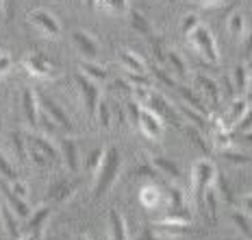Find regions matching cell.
Returning a JSON list of instances; mask_svg holds the SVG:
<instances>
[{"instance_id":"4","label":"cell","mask_w":252,"mask_h":240,"mask_svg":"<svg viewBox=\"0 0 252 240\" xmlns=\"http://www.w3.org/2000/svg\"><path fill=\"white\" fill-rule=\"evenodd\" d=\"M74 83H76L78 92H81L83 101H85L87 116L94 118V116H96L98 103H100V87H98V83H94L92 79H87L83 72H76V75H74Z\"/></svg>"},{"instance_id":"22","label":"cell","mask_w":252,"mask_h":240,"mask_svg":"<svg viewBox=\"0 0 252 240\" xmlns=\"http://www.w3.org/2000/svg\"><path fill=\"white\" fill-rule=\"evenodd\" d=\"M63 161L70 168V173H78V166L81 164H78V149H76L74 138H67L63 142Z\"/></svg>"},{"instance_id":"28","label":"cell","mask_w":252,"mask_h":240,"mask_svg":"<svg viewBox=\"0 0 252 240\" xmlns=\"http://www.w3.org/2000/svg\"><path fill=\"white\" fill-rule=\"evenodd\" d=\"M130 27L137 31V33L146 35V38H152V24L141 11H130Z\"/></svg>"},{"instance_id":"41","label":"cell","mask_w":252,"mask_h":240,"mask_svg":"<svg viewBox=\"0 0 252 240\" xmlns=\"http://www.w3.org/2000/svg\"><path fill=\"white\" fill-rule=\"evenodd\" d=\"M222 158H224V160H228V161H233V164H248V161H250L248 155H244V153H235L233 149H230V151H224Z\"/></svg>"},{"instance_id":"15","label":"cell","mask_w":252,"mask_h":240,"mask_svg":"<svg viewBox=\"0 0 252 240\" xmlns=\"http://www.w3.org/2000/svg\"><path fill=\"white\" fill-rule=\"evenodd\" d=\"M0 227H2L4 236H7L9 240H20V227H18V223H15L13 212L7 203L0 207Z\"/></svg>"},{"instance_id":"40","label":"cell","mask_w":252,"mask_h":240,"mask_svg":"<svg viewBox=\"0 0 252 240\" xmlns=\"http://www.w3.org/2000/svg\"><path fill=\"white\" fill-rule=\"evenodd\" d=\"M11 68H13L11 55L4 53V50H0V79H2V77H7L9 72H11Z\"/></svg>"},{"instance_id":"5","label":"cell","mask_w":252,"mask_h":240,"mask_svg":"<svg viewBox=\"0 0 252 240\" xmlns=\"http://www.w3.org/2000/svg\"><path fill=\"white\" fill-rule=\"evenodd\" d=\"M29 20H31V24H33V27L37 29L41 35H44V38H48V40H57V38H59L61 24H59V20H57L50 11H46V9H35V11L29 13Z\"/></svg>"},{"instance_id":"45","label":"cell","mask_w":252,"mask_h":240,"mask_svg":"<svg viewBox=\"0 0 252 240\" xmlns=\"http://www.w3.org/2000/svg\"><path fill=\"white\" fill-rule=\"evenodd\" d=\"M220 190H222L224 192V199H226V201H233V195H230V188H228V184H226V181H220Z\"/></svg>"},{"instance_id":"21","label":"cell","mask_w":252,"mask_h":240,"mask_svg":"<svg viewBox=\"0 0 252 240\" xmlns=\"http://www.w3.org/2000/svg\"><path fill=\"white\" fill-rule=\"evenodd\" d=\"M230 85H233V92L235 94H244L248 90V83H250V75H248V68L244 64H237L233 68V75H230Z\"/></svg>"},{"instance_id":"6","label":"cell","mask_w":252,"mask_h":240,"mask_svg":"<svg viewBox=\"0 0 252 240\" xmlns=\"http://www.w3.org/2000/svg\"><path fill=\"white\" fill-rule=\"evenodd\" d=\"M22 68L29 72L31 77H35V79H55L57 77L55 66H52L46 57H41L37 53L26 55L22 59Z\"/></svg>"},{"instance_id":"18","label":"cell","mask_w":252,"mask_h":240,"mask_svg":"<svg viewBox=\"0 0 252 240\" xmlns=\"http://www.w3.org/2000/svg\"><path fill=\"white\" fill-rule=\"evenodd\" d=\"M196 83H198V87L202 90L204 98H207V101L211 103L213 107H218V105H220V98H222L218 83H215L213 79H209V77H202V75H198V77H196Z\"/></svg>"},{"instance_id":"16","label":"cell","mask_w":252,"mask_h":240,"mask_svg":"<svg viewBox=\"0 0 252 240\" xmlns=\"http://www.w3.org/2000/svg\"><path fill=\"white\" fill-rule=\"evenodd\" d=\"M2 195H4V199H7V205L11 207L20 218H29L31 216V207H29V203H26V199H22V197H18L15 192H11V188L9 186H2Z\"/></svg>"},{"instance_id":"34","label":"cell","mask_w":252,"mask_h":240,"mask_svg":"<svg viewBox=\"0 0 252 240\" xmlns=\"http://www.w3.org/2000/svg\"><path fill=\"white\" fill-rule=\"evenodd\" d=\"M96 118L100 120V124H102L104 129H111V107H109L104 101L98 103V107H96Z\"/></svg>"},{"instance_id":"48","label":"cell","mask_w":252,"mask_h":240,"mask_svg":"<svg viewBox=\"0 0 252 240\" xmlns=\"http://www.w3.org/2000/svg\"><path fill=\"white\" fill-rule=\"evenodd\" d=\"M244 140H246V142H252V127L244 131Z\"/></svg>"},{"instance_id":"14","label":"cell","mask_w":252,"mask_h":240,"mask_svg":"<svg viewBox=\"0 0 252 240\" xmlns=\"http://www.w3.org/2000/svg\"><path fill=\"white\" fill-rule=\"evenodd\" d=\"M155 234H161V236H167V238H178L183 234H187L189 229V223H183V221H170V218H163V221L155 223L150 227Z\"/></svg>"},{"instance_id":"46","label":"cell","mask_w":252,"mask_h":240,"mask_svg":"<svg viewBox=\"0 0 252 240\" xmlns=\"http://www.w3.org/2000/svg\"><path fill=\"white\" fill-rule=\"evenodd\" d=\"M193 2L202 4V7H215V4H222L224 0H193Z\"/></svg>"},{"instance_id":"33","label":"cell","mask_w":252,"mask_h":240,"mask_svg":"<svg viewBox=\"0 0 252 240\" xmlns=\"http://www.w3.org/2000/svg\"><path fill=\"white\" fill-rule=\"evenodd\" d=\"M176 87H178V92H181V96L187 101V105H189V107L196 109V112H198V114H202V116H207V107L202 105V101L196 96V94H193L191 90H187V87H181V85H176Z\"/></svg>"},{"instance_id":"37","label":"cell","mask_w":252,"mask_h":240,"mask_svg":"<svg viewBox=\"0 0 252 240\" xmlns=\"http://www.w3.org/2000/svg\"><path fill=\"white\" fill-rule=\"evenodd\" d=\"M200 24V20H198V15L196 13H187L185 18H183V22H181V33L185 35V38H189V33H191L193 29Z\"/></svg>"},{"instance_id":"24","label":"cell","mask_w":252,"mask_h":240,"mask_svg":"<svg viewBox=\"0 0 252 240\" xmlns=\"http://www.w3.org/2000/svg\"><path fill=\"white\" fill-rule=\"evenodd\" d=\"M48 218H50V207L44 205V207H39V210H35L29 216V229H31V234H41V229L46 227Z\"/></svg>"},{"instance_id":"2","label":"cell","mask_w":252,"mask_h":240,"mask_svg":"<svg viewBox=\"0 0 252 240\" xmlns=\"http://www.w3.org/2000/svg\"><path fill=\"white\" fill-rule=\"evenodd\" d=\"M215 164L211 160H198L191 170V199L196 207H204V197L213 188L215 181Z\"/></svg>"},{"instance_id":"10","label":"cell","mask_w":252,"mask_h":240,"mask_svg":"<svg viewBox=\"0 0 252 240\" xmlns=\"http://www.w3.org/2000/svg\"><path fill=\"white\" fill-rule=\"evenodd\" d=\"M26 144L29 147H33L37 153H41L46 160H48V164H59L61 158H59V149L55 147V144L50 142L48 138H44V135H29V140H26Z\"/></svg>"},{"instance_id":"29","label":"cell","mask_w":252,"mask_h":240,"mask_svg":"<svg viewBox=\"0 0 252 240\" xmlns=\"http://www.w3.org/2000/svg\"><path fill=\"white\" fill-rule=\"evenodd\" d=\"M167 66H170V70H174L176 77H187V64L183 61V57L176 53V50H167V57H165Z\"/></svg>"},{"instance_id":"51","label":"cell","mask_w":252,"mask_h":240,"mask_svg":"<svg viewBox=\"0 0 252 240\" xmlns=\"http://www.w3.org/2000/svg\"><path fill=\"white\" fill-rule=\"evenodd\" d=\"M2 4H4V0H0V11H2Z\"/></svg>"},{"instance_id":"3","label":"cell","mask_w":252,"mask_h":240,"mask_svg":"<svg viewBox=\"0 0 252 240\" xmlns=\"http://www.w3.org/2000/svg\"><path fill=\"white\" fill-rule=\"evenodd\" d=\"M187 40H189V44H191V48L196 50L200 57H204L209 64H218V61H220L218 44H215V38H213L211 31H209V27L198 24V27L189 33Z\"/></svg>"},{"instance_id":"17","label":"cell","mask_w":252,"mask_h":240,"mask_svg":"<svg viewBox=\"0 0 252 240\" xmlns=\"http://www.w3.org/2000/svg\"><path fill=\"white\" fill-rule=\"evenodd\" d=\"M76 188H78L76 181L61 179V181H57V184L50 188V197H52V199H55L57 203H65V201H70L72 197H74Z\"/></svg>"},{"instance_id":"42","label":"cell","mask_w":252,"mask_h":240,"mask_svg":"<svg viewBox=\"0 0 252 240\" xmlns=\"http://www.w3.org/2000/svg\"><path fill=\"white\" fill-rule=\"evenodd\" d=\"M239 207H241V214H244V216L252 218V192H246V195H241Z\"/></svg>"},{"instance_id":"13","label":"cell","mask_w":252,"mask_h":240,"mask_svg":"<svg viewBox=\"0 0 252 240\" xmlns=\"http://www.w3.org/2000/svg\"><path fill=\"white\" fill-rule=\"evenodd\" d=\"M118 59H120V66L124 68L126 72H133V75H146V61L141 59V57L137 53H133V50L128 48H120L118 50Z\"/></svg>"},{"instance_id":"30","label":"cell","mask_w":252,"mask_h":240,"mask_svg":"<svg viewBox=\"0 0 252 240\" xmlns=\"http://www.w3.org/2000/svg\"><path fill=\"white\" fill-rule=\"evenodd\" d=\"M102 158H104V149H94L92 153L87 155V160H85V170L89 173V177H96L98 168H100V164H102Z\"/></svg>"},{"instance_id":"47","label":"cell","mask_w":252,"mask_h":240,"mask_svg":"<svg viewBox=\"0 0 252 240\" xmlns=\"http://www.w3.org/2000/svg\"><path fill=\"white\" fill-rule=\"evenodd\" d=\"M246 50H248V53H252V33L250 35H246Z\"/></svg>"},{"instance_id":"52","label":"cell","mask_w":252,"mask_h":240,"mask_svg":"<svg viewBox=\"0 0 252 240\" xmlns=\"http://www.w3.org/2000/svg\"><path fill=\"white\" fill-rule=\"evenodd\" d=\"M172 2H174V0H172Z\"/></svg>"},{"instance_id":"50","label":"cell","mask_w":252,"mask_h":240,"mask_svg":"<svg viewBox=\"0 0 252 240\" xmlns=\"http://www.w3.org/2000/svg\"><path fill=\"white\" fill-rule=\"evenodd\" d=\"M76 240H89V238H87V236H83V234H81V236H78Z\"/></svg>"},{"instance_id":"31","label":"cell","mask_w":252,"mask_h":240,"mask_svg":"<svg viewBox=\"0 0 252 240\" xmlns=\"http://www.w3.org/2000/svg\"><path fill=\"white\" fill-rule=\"evenodd\" d=\"M213 147L218 151H230L233 149V135H230V131H224V129H215L213 133Z\"/></svg>"},{"instance_id":"49","label":"cell","mask_w":252,"mask_h":240,"mask_svg":"<svg viewBox=\"0 0 252 240\" xmlns=\"http://www.w3.org/2000/svg\"><path fill=\"white\" fill-rule=\"evenodd\" d=\"M22 240H39V234H29V236L22 238Z\"/></svg>"},{"instance_id":"26","label":"cell","mask_w":252,"mask_h":240,"mask_svg":"<svg viewBox=\"0 0 252 240\" xmlns=\"http://www.w3.org/2000/svg\"><path fill=\"white\" fill-rule=\"evenodd\" d=\"M152 166L159 170V175H165V177H172V179H181V170L178 166L174 164L172 160H165V158H155L152 160Z\"/></svg>"},{"instance_id":"7","label":"cell","mask_w":252,"mask_h":240,"mask_svg":"<svg viewBox=\"0 0 252 240\" xmlns=\"http://www.w3.org/2000/svg\"><path fill=\"white\" fill-rule=\"evenodd\" d=\"M137 127H139V131L144 133L148 140H161V138H163V131H165L163 120H161V118L157 116L152 109H148V107H141Z\"/></svg>"},{"instance_id":"38","label":"cell","mask_w":252,"mask_h":240,"mask_svg":"<svg viewBox=\"0 0 252 240\" xmlns=\"http://www.w3.org/2000/svg\"><path fill=\"white\" fill-rule=\"evenodd\" d=\"M233 221H235V225L241 229V234H244L246 238L252 240V227H250V223H248V216H244V214H237V212H235V214H233Z\"/></svg>"},{"instance_id":"12","label":"cell","mask_w":252,"mask_h":240,"mask_svg":"<svg viewBox=\"0 0 252 240\" xmlns=\"http://www.w3.org/2000/svg\"><path fill=\"white\" fill-rule=\"evenodd\" d=\"M22 112H24V118L26 122H31L35 127V124L39 122V98L37 94H35L33 87H22Z\"/></svg>"},{"instance_id":"11","label":"cell","mask_w":252,"mask_h":240,"mask_svg":"<svg viewBox=\"0 0 252 240\" xmlns=\"http://www.w3.org/2000/svg\"><path fill=\"white\" fill-rule=\"evenodd\" d=\"M248 101L246 98H235L233 103L228 105V109H226V114L222 116V120H224V127L228 129H235V127H239L241 124V120L246 118V114H248Z\"/></svg>"},{"instance_id":"8","label":"cell","mask_w":252,"mask_h":240,"mask_svg":"<svg viewBox=\"0 0 252 240\" xmlns=\"http://www.w3.org/2000/svg\"><path fill=\"white\" fill-rule=\"evenodd\" d=\"M39 107L44 109V114L48 116L55 124H59V127L67 129V131H72V122H70V116L65 114V109H63L59 103L55 101V98H50L48 94H44V96L39 98Z\"/></svg>"},{"instance_id":"20","label":"cell","mask_w":252,"mask_h":240,"mask_svg":"<svg viewBox=\"0 0 252 240\" xmlns=\"http://www.w3.org/2000/svg\"><path fill=\"white\" fill-rule=\"evenodd\" d=\"M109 232H111V240H128V232H126V221L118 210L109 212Z\"/></svg>"},{"instance_id":"32","label":"cell","mask_w":252,"mask_h":240,"mask_svg":"<svg viewBox=\"0 0 252 240\" xmlns=\"http://www.w3.org/2000/svg\"><path fill=\"white\" fill-rule=\"evenodd\" d=\"M176 109H178V112H181L187 120H191L193 129H198V131H204V120H207V116H202V114H198L196 109L185 107V105H176Z\"/></svg>"},{"instance_id":"44","label":"cell","mask_w":252,"mask_h":240,"mask_svg":"<svg viewBox=\"0 0 252 240\" xmlns=\"http://www.w3.org/2000/svg\"><path fill=\"white\" fill-rule=\"evenodd\" d=\"M252 127V109H248V114H246V118L241 120V124L237 129H241V131H246V129H250Z\"/></svg>"},{"instance_id":"27","label":"cell","mask_w":252,"mask_h":240,"mask_svg":"<svg viewBox=\"0 0 252 240\" xmlns=\"http://www.w3.org/2000/svg\"><path fill=\"white\" fill-rule=\"evenodd\" d=\"M96 4L102 11L111 15H124L128 13V0H96Z\"/></svg>"},{"instance_id":"35","label":"cell","mask_w":252,"mask_h":240,"mask_svg":"<svg viewBox=\"0 0 252 240\" xmlns=\"http://www.w3.org/2000/svg\"><path fill=\"white\" fill-rule=\"evenodd\" d=\"M11 144H13L15 155L20 158V161H24L26 160V140H24V135L20 133V131L11 133Z\"/></svg>"},{"instance_id":"19","label":"cell","mask_w":252,"mask_h":240,"mask_svg":"<svg viewBox=\"0 0 252 240\" xmlns=\"http://www.w3.org/2000/svg\"><path fill=\"white\" fill-rule=\"evenodd\" d=\"M139 203L146 207V210H159L161 205V190L157 186H144L139 190Z\"/></svg>"},{"instance_id":"53","label":"cell","mask_w":252,"mask_h":240,"mask_svg":"<svg viewBox=\"0 0 252 240\" xmlns=\"http://www.w3.org/2000/svg\"><path fill=\"white\" fill-rule=\"evenodd\" d=\"M0 229H2V227H0Z\"/></svg>"},{"instance_id":"39","label":"cell","mask_w":252,"mask_h":240,"mask_svg":"<svg viewBox=\"0 0 252 240\" xmlns=\"http://www.w3.org/2000/svg\"><path fill=\"white\" fill-rule=\"evenodd\" d=\"M185 205V199H183L181 188H170V195H167V207H181Z\"/></svg>"},{"instance_id":"36","label":"cell","mask_w":252,"mask_h":240,"mask_svg":"<svg viewBox=\"0 0 252 240\" xmlns=\"http://www.w3.org/2000/svg\"><path fill=\"white\" fill-rule=\"evenodd\" d=\"M0 175H2L4 179L9 181V184L18 179V175H15V170H13L11 161H9L7 158H4V155H2V151H0Z\"/></svg>"},{"instance_id":"1","label":"cell","mask_w":252,"mask_h":240,"mask_svg":"<svg viewBox=\"0 0 252 240\" xmlns=\"http://www.w3.org/2000/svg\"><path fill=\"white\" fill-rule=\"evenodd\" d=\"M120 168H122V155H120L118 147H107L104 149V158L102 164L98 168L96 177H94V195L96 197H104L111 186L115 184L120 175Z\"/></svg>"},{"instance_id":"23","label":"cell","mask_w":252,"mask_h":240,"mask_svg":"<svg viewBox=\"0 0 252 240\" xmlns=\"http://www.w3.org/2000/svg\"><path fill=\"white\" fill-rule=\"evenodd\" d=\"M228 35L235 41H241V40L246 38V18H244V13L235 11L228 18Z\"/></svg>"},{"instance_id":"9","label":"cell","mask_w":252,"mask_h":240,"mask_svg":"<svg viewBox=\"0 0 252 240\" xmlns=\"http://www.w3.org/2000/svg\"><path fill=\"white\" fill-rule=\"evenodd\" d=\"M72 41H74L78 53L85 57V61H94L98 57V41L87 31H81V29L72 31Z\"/></svg>"},{"instance_id":"43","label":"cell","mask_w":252,"mask_h":240,"mask_svg":"<svg viewBox=\"0 0 252 240\" xmlns=\"http://www.w3.org/2000/svg\"><path fill=\"white\" fill-rule=\"evenodd\" d=\"M9 188H11V192H15L18 197H22V199H26V195H29V188H26V184H24V181H20V179L11 181Z\"/></svg>"},{"instance_id":"25","label":"cell","mask_w":252,"mask_h":240,"mask_svg":"<svg viewBox=\"0 0 252 240\" xmlns=\"http://www.w3.org/2000/svg\"><path fill=\"white\" fill-rule=\"evenodd\" d=\"M78 70H81L83 75L87 77V79H92L94 83H98V85L107 81V70L100 68V66H96L94 61H83V64L78 66Z\"/></svg>"}]
</instances>
